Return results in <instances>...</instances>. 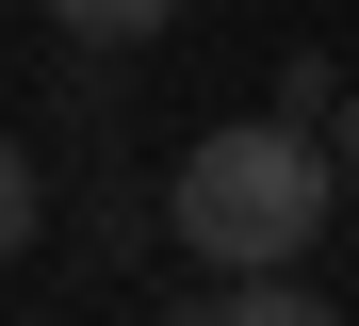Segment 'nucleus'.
Here are the masks:
<instances>
[{
	"label": "nucleus",
	"instance_id": "nucleus-1",
	"mask_svg": "<svg viewBox=\"0 0 359 326\" xmlns=\"http://www.w3.org/2000/svg\"><path fill=\"white\" fill-rule=\"evenodd\" d=\"M327 212H343V147H327L311 114H229V130H196L180 179H163V229L196 245L212 278H278V261H311Z\"/></svg>",
	"mask_w": 359,
	"mask_h": 326
},
{
	"label": "nucleus",
	"instance_id": "nucleus-2",
	"mask_svg": "<svg viewBox=\"0 0 359 326\" xmlns=\"http://www.w3.org/2000/svg\"><path fill=\"white\" fill-rule=\"evenodd\" d=\"M163 326H343V310H327V294L278 261V278H212V294H180Z\"/></svg>",
	"mask_w": 359,
	"mask_h": 326
},
{
	"label": "nucleus",
	"instance_id": "nucleus-3",
	"mask_svg": "<svg viewBox=\"0 0 359 326\" xmlns=\"http://www.w3.org/2000/svg\"><path fill=\"white\" fill-rule=\"evenodd\" d=\"M49 245V179H33V147L0 130V261H33Z\"/></svg>",
	"mask_w": 359,
	"mask_h": 326
},
{
	"label": "nucleus",
	"instance_id": "nucleus-4",
	"mask_svg": "<svg viewBox=\"0 0 359 326\" xmlns=\"http://www.w3.org/2000/svg\"><path fill=\"white\" fill-rule=\"evenodd\" d=\"M49 17H66V49H147L180 0H49Z\"/></svg>",
	"mask_w": 359,
	"mask_h": 326
},
{
	"label": "nucleus",
	"instance_id": "nucleus-5",
	"mask_svg": "<svg viewBox=\"0 0 359 326\" xmlns=\"http://www.w3.org/2000/svg\"><path fill=\"white\" fill-rule=\"evenodd\" d=\"M327 147H343V179H359V98H343V114H327Z\"/></svg>",
	"mask_w": 359,
	"mask_h": 326
}]
</instances>
